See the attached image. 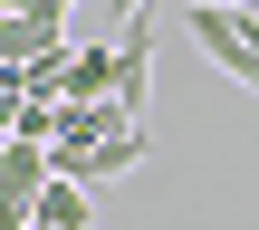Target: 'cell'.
Returning a JSON list of instances; mask_svg holds the SVG:
<instances>
[{"instance_id": "obj_1", "label": "cell", "mask_w": 259, "mask_h": 230, "mask_svg": "<svg viewBox=\"0 0 259 230\" xmlns=\"http://www.w3.org/2000/svg\"><path fill=\"white\" fill-rule=\"evenodd\" d=\"M183 38L221 67V77H240L259 86V10H231V0H192V19H183Z\"/></svg>"}, {"instance_id": "obj_2", "label": "cell", "mask_w": 259, "mask_h": 230, "mask_svg": "<svg viewBox=\"0 0 259 230\" xmlns=\"http://www.w3.org/2000/svg\"><path fill=\"white\" fill-rule=\"evenodd\" d=\"M29 230H96V182H48L38 192V211H29Z\"/></svg>"}, {"instance_id": "obj_3", "label": "cell", "mask_w": 259, "mask_h": 230, "mask_svg": "<svg viewBox=\"0 0 259 230\" xmlns=\"http://www.w3.org/2000/svg\"><path fill=\"white\" fill-rule=\"evenodd\" d=\"M135 163H144V125H115V134L87 154V173H77V182H96V192H106V182H115V173H135Z\"/></svg>"}, {"instance_id": "obj_4", "label": "cell", "mask_w": 259, "mask_h": 230, "mask_svg": "<svg viewBox=\"0 0 259 230\" xmlns=\"http://www.w3.org/2000/svg\"><path fill=\"white\" fill-rule=\"evenodd\" d=\"M19 115H29V86H19V67L0 77V134H19Z\"/></svg>"}, {"instance_id": "obj_5", "label": "cell", "mask_w": 259, "mask_h": 230, "mask_svg": "<svg viewBox=\"0 0 259 230\" xmlns=\"http://www.w3.org/2000/svg\"><path fill=\"white\" fill-rule=\"evenodd\" d=\"M231 10H250V0H231Z\"/></svg>"}, {"instance_id": "obj_6", "label": "cell", "mask_w": 259, "mask_h": 230, "mask_svg": "<svg viewBox=\"0 0 259 230\" xmlns=\"http://www.w3.org/2000/svg\"><path fill=\"white\" fill-rule=\"evenodd\" d=\"M250 10H259V0H250Z\"/></svg>"}]
</instances>
